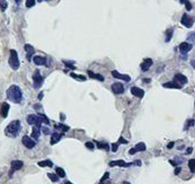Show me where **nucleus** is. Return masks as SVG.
I'll return each mask as SVG.
<instances>
[{"label": "nucleus", "instance_id": "obj_29", "mask_svg": "<svg viewBox=\"0 0 195 184\" xmlns=\"http://www.w3.org/2000/svg\"><path fill=\"white\" fill-rule=\"evenodd\" d=\"M55 172H57V175L59 176V178H65V172L63 171V168H61V167H57V168H55Z\"/></svg>", "mask_w": 195, "mask_h": 184}, {"label": "nucleus", "instance_id": "obj_28", "mask_svg": "<svg viewBox=\"0 0 195 184\" xmlns=\"http://www.w3.org/2000/svg\"><path fill=\"white\" fill-rule=\"evenodd\" d=\"M173 33H174V30L173 28H168L167 31H166V42H169L170 40H171V36H173Z\"/></svg>", "mask_w": 195, "mask_h": 184}, {"label": "nucleus", "instance_id": "obj_41", "mask_svg": "<svg viewBox=\"0 0 195 184\" xmlns=\"http://www.w3.org/2000/svg\"><path fill=\"white\" fill-rule=\"evenodd\" d=\"M119 142H120V144H127V141H126L124 138H122V137H121L120 139H119Z\"/></svg>", "mask_w": 195, "mask_h": 184}, {"label": "nucleus", "instance_id": "obj_47", "mask_svg": "<svg viewBox=\"0 0 195 184\" xmlns=\"http://www.w3.org/2000/svg\"><path fill=\"white\" fill-rule=\"evenodd\" d=\"M192 150H193L192 148H189V149H187V154H191V152H192Z\"/></svg>", "mask_w": 195, "mask_h": 184}, {"label": "nucleus", "instance_id": "obj_11", "mask_svg": "<svg viewBox=\"0 0 195 184\" xmlns=\"http://www.w3.org/2000/svg\"><path fill=\"white\" fill-rule=\"evenodd\" d=\"M192 48H193V45L191 43H187V42H183V43L179 44V51H181L182 54H186L187 52L192 50Z\"/></svg>", "mask_w": 195, "mask_h": 184}, {"label": "nucleus", "instance_id": "obj_3", "mask_svg": "<svg viewBox=\"0 0 195 184\" xmlns=\"http://www.w3.org/2000/svg\"><path fill=\"white\" fill-rule=\"evenodd\" d=\"M8 63L10 66V68L13 70H17L20 66L18 59V54H17V51L16 50H10V54H9V61Z\"/></svg>", "mask_w": 195, "mask_h": 184}, {"label": "nucleus", "instance_id": "obj_6", "mask_svg": "<svg viewBox=\"0 0 195 184\" xmlns=\"http://www.w3.org/2000/svg\"><path fill=\"white\" fill-rule=\"evenodd\" d=\"M22 142H23V145H24L27 149H33V148L35 147V145H36V142L32 139L31 137H28V136H24L23 139H22Z\"/></svg>", "mask_w": 195, "mask_h": 184}, {"label": "nucleus", "instance_id": "obj_24", "mask_svg": "<svg viewBox=\"0 0 195 184\" xmlns=\"http://www.w3.org/2000/svg\"><path fill=\"white\" fill-rule=\"evenodd\" d=\"M134 149H135V152H145V149H147V147H145V145L143 142H139V144L135 145Z\"/></svg>", "mask_w": 195, "mask_h": 184}, {"label": "nucleus", "instance_id": "obj_16", "mask_svg": "<svg viewBox=\"0 0 195 184\" xmlns=\"http://www.w3.org/2000/svg\"><path fill=\"white\" fill-rule=\"evenodd\" d=\"M8 112H9V104L8 103H2L1 104V108H0V114L1 116L5 119L8 116Z\"/></svg>", "mask_w": 195, "mask_h": 184}, {"label": "nucleus", "instance_id": "obj_5", "mask_svg": "<svg viewBox=\"0 0 195 184\" xmlns=\"http://www.w3.org/2000/svg\"><path fill=\"white\" fill-rule=\"evenodd\" d=\"M33 84H34V88H40L43 84V77L41 75L40 70H36L33 75Z\"/></svg>", "mask_w": 195, "mask_h": 184}, {"label": "nucleus", "instance_id": "obj_38", "mask_svg": "<svg viewBox=\"0 0 195 184\" xmlns=\"http://www.w3.org/2000/svg\"><path fill=\"white\" fill-rule=\"evenodd\" d=\"M40 129H41V130H42V131H43V132H44L45 134H49V133H50V130H49L47 128H43V127H41V128H40Z\"/></svg>", "mask_w": 195, "mask_h": 184}, {"label": "nucleus", "instance_id": "obj_7", "mask_svg": "<svg viewBox=\"0 0 195 184\" xmlns=\"http://www.w3.org/2000/svg\"><path fill=\"white\" fill-rule=\"evenodd\" d=\"M181 23H182L185 27L191 28V27L193 26V18H192L189 15H187V14H184L183 17H182V20H181Z\"/></svg>", "mask_w": 195, "mask_h": 184}, {"label": "nucleus", "instance_id": "obj_26", "mask_svg": "<svg viewBox=\"0 0 195 184\" xmlns=\"http://www.w3.org/2000/svg\"><path fill=\"white\" fill-rule=\"evenodd\" d=\"M70 77H72L73 79H76V80H79V82H85V80H86V77L85 76H81V75H76V74H73V72H71V74H70Z\"/></svg>", "mask_w": 195, "mask_h": 184}, {"label": "nucleus", "instance_id": "obj_20", "mask_svg": "<svg viewBox=\"0 0 195 184\" xmlns=\"http://www.w3.org/2000/svg\"><path fill=\"white\" fill-rule=\"evenodd\" d=\"M165 88H176V89H181L182 88V86L181 85H178L176 82H169V83H166L163 85Z\"/></svg>", "mask_w": 195, "mask_h": 184}, {"label": "nucleus", "instance_id": "obj_18", "mask_svg": "<svg viewBox=\"0 0 195 184\" xmlns=\"http://www.w3.org/2000/svg\"><path fill=\"white\" fill-rule=\"evenodd\" d=\"M24 49H25V51H26V57H27V60H28V61H31L32 54L34 53V48H33L31 44H25Z\"/></svg>", "mask_w": 195, "mask_h": 184}, {"label": "nucleus", "instance_id": "obj_34", "mask_svg": "<svg viewBox=\"0 0 195 184\" xmlns=\"http://www.w3.org/2000/svg\"><path fill=\"white\" fill-rule=\"evenodd\" d=\"M35 2H36V0H27L25 5L27 8H32V7L35 5Z\"/></svg>", "mask_w": 195, "mask_h": 184}, {"label": "nucleus", "instance_id": "obj_50", "mask_svg": "<svg viewBox=\"0 0 195 184\" xmlns=\"http://www.w3.org/2000/svg\"><path fill=\"white\" fill-rule=\"evenodd\" d=\"M38 1H40V2H42V1H43V0H38Z\"/></svg>", "mask_w": 195, "mask_h": 184}, {"label": "nucleus", "instance_id": "obj_42", "mask_svg": "<svg viewBox=\"0 0 195 184\" xmlns=\"http://www.w3.org/2000/svg\"><path fill=\"white\" fill-rule=\"evenodd\" d=\"M135 149H134V148H132V149H130V152H129V154H130V155H134V154H135Z\"/></svg>", "mask_w": 195, "mask_h": 184}, {"label": "nucleus", "instance_id": "obj_49", "mask_svg": "<svg viewBox=\"0 0 195 184\" xmlns=\"http://www.w3.org/2000/svg\"><path fill=\"white\" fill-rule=\"evenodd\" d=\"M15 1H16V4H19V2H20V0H15Z\"/></svg>", "mask_w": 195, "mask_h": 184}, {"label": "nucleus", "instance_id": "obj_35", "mask_svg": "<svg viewBox=\"0 0 195 184\" xmlns=\"http://www.w3.org/2000/svg\"><path fill=\"white\" fill-rule=\"evenodd\" d=\"M96 144H97V147H98V148H104L105 150H108V145H107V144H101V142H98V141H97Z\"/></svg>", "mask_w": 195, "mask_h": 184}, {"label": "nucleus", "instance_id": "obj_27", "mask_svg": "<svg viewBox=\"0 0 195 184\" xmlns=\"http://www.w3.org/2000/svg\"><path fill=\"white\" fill-rule=\"evenodd\" d=\"M55 129L57 130H60V131H62V132H65V131H68L70 128L68 126H64V124H61V123H59L55 126Z\"/></svg>", "mask_w": 195, "mask_h": 184}, {"label": "nucleus", "instance_id": "obj_36", "mask_svg": "<svg viewBox=\"0 0 195 184\" xmlns=\"http://www.w3.org/2000/svg\"><path fill=\"white\" fill-rule=\"evenodd\" d=\"M192 126H194V120H189V122H187V126H186L185 129H189V128L192 127Z\"/></svg>", "mask_w": 195, "mask_h": 184}, {"label": "nucleus", "instance_id": "obj_23", "mask_svg": "<svg viewBox=\"0 0 195 184\" xmlns=\"http://www.w3.org/2000/svg\"><path fill=\"white\" fill-rule=\"evenodd\" d=\"M37 165L41 166V167H52V166H53V163L51 162L50 159H47V160H42V162H38Z\"/></svg>", "mask_w": 195, "mask_h": 184}, {"label": "nucleus", "instance_id": "obj_13", "mask_svg": "<svg viewBox=\"0 0 195 184\" xmlns=\"http://www.w3.org/2000/svg\"><path fill=\"white\" fill-rule=\"evenodd\" d=\"M131 94L133 96H135V97H138V98H142L143 96H145V90L143 89H141L140 87H131Z\"/></svg>", "mask_w": 195, "mask_h": 184}, {"label": "nucleus", "instance_id": "obj_30", "mask_svg": "<svg viewBox=\"0 0 195 184\" xmlns=\"http://www.w3.org/2000/svg\"><path fill=\"white\" fill-rule=\"evenodd\" d=\"M7 8H8V2L6 0H0V10L5 12Z\"/></svg>", "mask_w": 195, "mask_h": 184}, {"label": "nucleus", "instance_id": "obj_45", "mask_svg": "<svg viewBox=\"0 0 195 184\" xmlns=\"http://www.w3.org/2000/svg\"><path fill=\"white\" fill-rule=\"evenodd\" d=\"M181 172V168H177V170H175V174H178Z\"/></svg>", "mask_w": 195, "mask_h": 184}, {"label": "nucleus", "instance_id": "obj_31", "mask_svg": "<svg viewBox=\"0 0 195 184\" xmlns=\"http://www.w3.org/2000/svg\"><path fill=\"white\" fill-rule=\"evenodd\" d=\"M47 176H49V178H50L52 182H54V183L59 181V176H58L57 174H52V173H49V174H47Z\"/></svg>", "mask_w": 195, "mask_h": 184}, {"label": "nucleus", "instance_id": "obj_22", "mask_svg": "<svg viewBox=\"0 0 195 184\" xmlns=\"http://www.w3.org/2000/svg\"><path fill=\"white\" fill-rule=\"evenodd\" d=\"M40 131H41V129L35 126V127L33 128V131H32V138L35 139V140H37L38 137H40V133H41Z\"/></svg>", "mask_w": 195, "mask_h": 184}, {"label": "nucleus", "instance_id": "obj_21", "mask_svg": "<svg viewBox=\"0 0 195 184\" xmlns=\"http://www.w3.org/2000/svg\"><path fill=\"white\" fill-rule=\"evenodd\" d=\"M88 76L90 77V78H93V79H97V80H99V82H104V80H105V78L101 76V75L94 74L91 70H88Z\"/></svg>", "mask_w": 195, "mask_h": 184}, {"label": "nucleus", "instance_id": "obj_25", "mask_svg": "<svg viewBox=\"0 0 195 184\" xmlns=\"http://www.w3.org/2000/svg\"><path fill=\"white\" fill-rule=\"evenodd\" d=\"M37 116H38V119H40V122H41V123H45V124H47V126L50 124V120H49V119H47V118H46L44 114H41V113H38Z\"/></svg>", "mask_w": 195, "mask_h": 184}, {"label": "nucleus", "instance_id": "obj_44", "mask_svg": "<svg viewBox=\"0 0 195 184\" xmlns=\"http://www.w3.org/2000/svg\"><path fill=\"white\" fill-rule=\"evenodd\" d=\"M42 97H43V93H40L38 94V100H42Z\"/></svg>", "mask_w": 195, "mask_h": 184}, {"label": "nucleus", "instance_id": "obj_19", "mask_svg": "<svg viewBox=\"0 0 195 184\" xmlns=\"http://www.w3.org/2000/svg\"><path fill=\"white\" fill-rule=\"evenodd\" d=\"M62 138V133H59V132H54L51 136V145H55L57 142L60 141V139Z\"/></svg>", "mask_w": 195, "mask_h": 184}, {"label": "nucleus", "instance_id": "obj_39", "mask_svg": "<svg viewBox=\"0 0 195 184\" xmlns=\"http://www.w3.org/2000/svg\"><path fill=\"white\" fill-rule=\"evenodd\" d=\"M189 41H191V42H194V33H189Z\"/></svg>", "mask_w": 195, "mask_h": 184}, {"label": "nucleus", "instance_id": "obj_48", "mask_svg": "<svg viewBox=\"0 0 195 184\" xmlns=\"http://www.w3.org/2000/svg\"><path fill=\"white\" fill-rule=\"evenodd\" d=\"M63 184H72V183H70V182H68V181H65V182H64Z\"/></svg>", "mask_w": 195, "mask_h": 184}, {"label": "nucleus", "instance_id": "obj_37", "mask_svg": "<svg viewBox=\"0 0 195 184\" xmlns=\"http://www.w3.org/2000/svg\"><path fill=\"white\" fill-rule=\"evenodd\" d=\"M86 147H87L88 149H90V150H93V149H94V145H93L91 142H86Z\"/></svg>", "mask_w": 195, "mask_h": 184}, {"label": "nucleus", "instance_id": "obj_17", "mask_svg": "<svg viewBox=\"0 0 195 184\" xmlns=\"http://www.w3.org/2000/svg\"><path fill=\"white\" fill-rule=\"evenodd\" d=\"M33 62L36 66H44V64H46V58L41 57V56H35L33 58Z\"/></svg>", "mask_w": 195, "mask_h": 184}, {"label": "nucleus", "instance_id": "obj_8", "mask_svg": "<svg viewBox=\"0 0 195 184\" xmlns=\"http://www.w3.org/2000/svg\"><path fill=\"white\" fill-rule=\"evenodd\" d=\"M27 123L31 124V126H36V127L41 128V122H40V119H38L37 115L34 114H30L27 116Z\"/></svg>", "mask_w": 195, "mask_h": 184}, {"label": "nucleus", "instance_id": "obj_4", "mask_svg": "<svg viewBox=\"0 0 195 184\" xmlns=\"http://www.w3.org/2000/svg\"><path fill=\"white\" fill-rule=\"evenodd\" d=\"M108 165L111 166V167H113V166L129 167V166H132V165H141V162H140V160H137V162H134V163H125L124 160H112V162H109Z\"/></svg>", "mask_w": 195, "mask_h": 184}, {"label": "nucleus", "instance_id": "obj_9", "mask_svg": "<svg viewBox=\"0 0 195 184\" xmlns=\"http://www.w3.org/2000/svg\"><path fill=\"white\" fill-rule=\"evenodd\" d=\"M10 166H12V170H10V173H9V176H12L13 172L20 170V168L24 166V163H23L22 160H13V162L10 163Z\"/></svg>", "mask_w": 195, "mask_h": 184}, {"label": "nucleus", "instance_id": "obj_12", "mask_svg": "<svg viewBox=\"0 0 195 184\" xmlns=\"http://www.w3.org/2000/svg\"><path fill=\"white\" fill-rule=\"evenodd\" d=\"M112 92H113L114 94H116V95L122 94L124 92V86L121 83H114L112 85Z\"/></svg>", "mask_w": 195, "mask_h": 184}, {"label": "nucleus", "instance_id": "obj_10", "mask_svg": "<svg viewBox=\"0 0 195 184\" xmlns=\"http://www.w3.org/2000/svg\"><path fill=\"white\" fill-rule=\"evenodd\" d=\"M112 76H113L114 78H116V79H122L123 82H126V83H129V82L131 80L130 76H127V75H122V74H120L117 70L112 71Z\"/></svg>", "mask_w": 195, "mask_h": 184}, {"label": "nucleus", "instance_id": "obj_2", "mask_svg": "<svg viewBox=\"0 0 195 184\" xmlns=\"http://www.w3.org/2000/svg\"><path fill=\"white\" fill-rule=\"evenodd\" d=\"M20 131V122L18 120L12 121L5 129V134L9 138H16Z\"/></svg>", "mask_w": 195, "mask_h": 184}, {"label": "nucleus", "instance_id": "obj_14", "mask_svg": "<svg viewBox=\"0 0 195 184\" xmlns=\"http://www.w3.org/2000/svg\"><path fill=\"white\" fill-rule=\"evenodd\" d=\"M174 78H175V82H176L178 85H181V86H182V85H185V84H187V82H189L187 78H186V76H184L183 74H176Z\"/></svg>", "mask_w": 195, "mask_h": 184}, {"label": "nucleus", "instance_id": "obj_15", "mask_svg": "<svg viewBox=\"0 0 195 184\" xmlns=\"http://www.w3.org/2000/svg\"><path fill=\"white\" fill-rule=\"evenodd\" d=\"M153 64V61L151 60V59H145V61L141 63V70L143 71V72H145V71H148L149 70V68H150L151 66Z\"/></svg>", "mask_w": 195, "mask_h": 184}, {"label": "nucleus", "instance_id": "obj_1", "mask_svg": "<svg viewBox=\"0 0 195 184\" xmlns=\"http://www.w3.org/2000/svg\"><path fill=\"white\" fill-rule=\"evenodd\" d=\"M7 98L13 103L19 104L23 100V93L17 85H12L9 88L7 89Z\"/></svg>", "mask_w": 195, "mask_h": 184}, {"label": "nucleus", "instance_id": "obj_40", "mask_svg": "<svg viewBox=\"0 0 195 184\" xmlns=\"http://www.w3.org/2000/svg\"><path fill=\"white\" fill-rule=\"evenodd\" d=\"M117 147H119V144H113V145H112V150L115 152L117 150Z\"/></svg>", "mask_w": 195, "mask_h": 184}, {"label": "nucleus", "instance_id": "obj_32", "mask_svg": "<svg viewBox=\"0 0 195 184\" xmlns=\"http://www.w3.org/2000/svg\"><path fill=\"white\" fill-rule=\"evenodd\" d=\"M179 1H181V4H183V5L186 6L187 10H192V4L189 2V0H179Z\"/></svg>", "mask_w": 195, "mask_h": 184}, {"label": "nucleus", "instance_id": "obj_43", "mask_svg": "<svg viewBox=\"0 0 195 184\" xmlns=\"http://www.w3.org/2000/svg\"><path fill=\"white\" fill-rule=\"evenodd\" d=\"M99 184H111L109 181H106V180H104V181H101V183Z\"/></svg>", "mask_w": 195, "mask_h": 184}, {"label": "nucleus", "instance_id": "obj_46", "mask_svg": "<svg viewBox=\"0 0 195 184\" xmlns=\"http://www.w3.org/2000/svg\"><path fill=\"white\" fill-rule=\"evenodd\" d=\"M173 146H174V142H170L169 145H168V148H171Z\"/></svg>", "mask_w": 195, "mask_h": 184}, {"label": "nucleus", "instance_id": "obj_33", "mask_svg": "<svg viewBox=\"0 0 195 184\" xmlns=\"http://www.w3.org/2000/svg\"><path fill=\"white\" fill-rule=\"evenodd\" d=\"M189 171L192 173H194V167H195V162L194 159H191L189 162Z\"/></svg>", "mask_w": 195, "mask_h": 184}]
</instances>
